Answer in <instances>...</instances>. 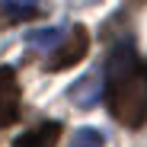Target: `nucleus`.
Listing matches in <instances>:
<instances>
[{
    "instance_id": "5",
    "label": "nucleus",
    "mask_w": 147,
    "mask_h": 147,
    "mask_svg": "<svg viewBox=\"0 0 147 147\" xmlns=\"http://www.w3.org/2000/svg\"><path fill=\"white\" fill-rule=\"evenodd\" d=\"M99 96H102L99 74H83V77H77V80L67 86V99L77 106V109H93L96 102H99Z\"/></svg>"
},
{
    "instance_id": "8",
    "label": "nucleus",
    "mask_w": 147,
    "mask_h": 147,
    "mask_svg": "<svg viewBox=\"0 0 147 147\" xmlns=\"http://www.w3.org/2000/svg\"><path fill=\"white\" fill-rule=\"evenodd\" d=\"M26 42H29L32 48H58V45L64 42V32H61V29H32V32L26 35Z\"/></svg>"
},
{
    "instance_id": "6",
    "label": "nucleus",
    "mask_w": 147,
    "mask_h": 147,
    "mask_svg": "<svg viewBox=\"0 0 147 147\" xmlns=\"http://www.w3.org/2000/svg\"><path fill=\"white\" fill-rule=\"evenodd\" d=\"M61 138V121H42V125L29 128L22 138H16L13 147H55Z\"/></svg>"
},
{
    "instance_id": "1",
    "label": "nucleus",
    "mask_w": 147,
    "mask_h": 147,
    "mask_svg": "<svg viewBox=\"0 0 147 147\" xmlns=\"http://www.w3.org/2000/svg\"><path fill=\"white\" fill-rule=\"evenodd\" d=\"M109 112L128 128H141L147 121V80L131 74L109 83Z\"/></svg>"
},
{
    "instance_id": "9",
    "label": "nucleus",
    "mask_w": 147,
    "mask_h": 147,
    "mask_svg": "<svg viewBox=\"0 0 147 147\" xmlns=\"http://www.w3.org/2000/svg\"><path fill=\"white\" fill-rule=\"evenodd\" d=\"M67 147H106V138L102 131H96V128H80V131H74Z\"/></svg>"
},
{
    "instance_id": "7",
    "label": "nucleus",
    "mask_w": 147,
    "mask_h": 147,
    "mask_svg": "<svg viewBox=\"0 0 147 147\" xmlns=\"http://www.w3.org/2000/svg\"><path fill=\"white\" fill-rule=\"evenodd\" d=\"M0 7H3L7 19L10 22H22V19H32L38 16L45 7H42V0H0Z\"/></svg>"
},
{
    "instance_id": "10",
    "label": "nucleus",
    "mask_w": 147,
    "mask_h": 147,
    "mask_svg": "<svg viewBox=\"0 0 147 147\" xmlns=\"http://www.w3.org/2000/svg\"><path fill=\"white\" fill-rule=\"evenodd\" d=\"M144 80H147V70H144Z\"/></svg>"
},
{
    "instance_id": "4",
    "label": "nucleus",
    "mask_w": 147,
    "mask_h": 147,
    "mask_svg": "<svg viewBox=\"0 0 147 147\" xmlns=\"http://www.w3.org/2000/svg\"><path fill=\"white\" fill-rule=\"evenodd\" d=\"M106 74H109V83L138 74V55H134L131 42H118V45H112V51H109V58H106Z\"/></svg>"
},
{
    "instance_id": "2",
    "label": "nucleus",
    "mask_w": 147,
    "mask_h": 147,
    "mask_svg": "<svg viewBox=\"0 0 147 147\" xmlns=\"http://www.w3.org/2000/svg\"><path fill=\"white\" fill-rule=\"evenodd\" d=\"M86 48H90V32L83 26H74L67 32V38L55 48V55L48 58V74H58L64 67H74V64H80V58L86 55Z\"/></svg>"
},
{
    "instance_id": "3",
    "label": "nucleus",
    "mask_w": 147,
    "mask_h": 147,
    "mask_svg": "<svg viewBox=\"0 0 147 147\" xmlns=\"http://www.w3.org/2000/svg\"><path fill=\"white\" fill-rule=\"evenodd\" d=\"M19 118V80L13 67H0V128Z\"/></svg>"
}]
</instances>
